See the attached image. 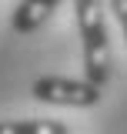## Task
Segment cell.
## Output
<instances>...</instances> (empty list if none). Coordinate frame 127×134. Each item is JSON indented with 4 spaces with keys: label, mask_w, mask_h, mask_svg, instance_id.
Instances as JSON below:
<instances>
[{
    "label": "cell",
    "mask_w": 127,
    "mask_h": 134,
    "mask_svg": "<svg viewBox=\"0 0 127 134\" xmlns=\"http://www.w3.org/2000/svg\"><path fill=\"white\" fill-rule=\"evenodd\" d=\"M74 20H77L80 37L84 77L104 87L111 77V34H107L104 0H74Z\"/></svg>",
    "instance_id": "cell-1"
},
{
    "label": "cell",
    "mask_w": 127,
    "mask_h": 134,
    "mask_svg": "<svg viewBox=\"0 0 127 134\" xmlns=\"http://www.w3.org/2000/svg\"><path fill=\"white\" fill-rule=\"evenodd\" d=\"M33 100L40 104H57V107H94L104 97V87L87 77H60V74H44L30 84Z\"/></svg>",
    "instance_id": "cell-2"
},
{
    "label": "cell",
    "mask_w": 127,
    "mask_h": 134,
    "mask_svg": "<svg viewBox=\"0 0 127 134\" xmlns=\"http://www.w3.org/2000/svg\"><path fill=\"white\" fill-rule=\"evenodd\" d=\"M63 0H20L10 14V27L14 34H37L44 24H47L54 10L60 7Z\"/></svg>",
    "instance_id": "cell-3"
},
{
    "label": "cell",
    "mask_w": 127,
    "mask_h": 134,
    "mask_svg": "<svg viewBox=\"0 0 127 134\" xmlns=\"http://www.w3.org/2000/svg\"><path fill=\"white\" fill-rule=\"evenodd\" d=\"M0 134H70V127L50 117H27V121H0Z\"/></svg>",
    "instance_id": "cell-4"
},
{
    "label": "cell",
    "mask_w": 127,
    "mask_h": 134,
    "mask_svg": "<svg viewBox=\"0 0 127 134\" xmlns=\"http://www.w3.org/2000/svg\"><path fill=\"white\" fill-rule=\"evenodd\" d=\"M107 10L120 24V34H124V44H127V0H107Z\"/></svg>",
    "instance_id": "cell-5"
}]
</instances>
